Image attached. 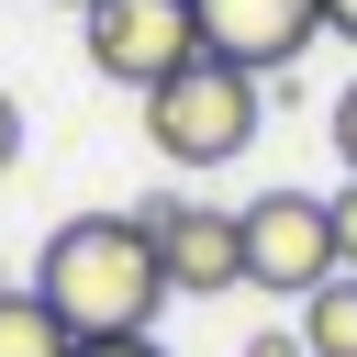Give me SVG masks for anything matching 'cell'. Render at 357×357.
<instances>
[{
	"label": "cell",
	"instance_id": "cell-15",
	"mask_svg": "<svg viewBox=\"0 0 357 357\" xmlns=\"http://www.w3.org/2000/svg\"><path fill=\"white\" fill-rule=\"evenodd\" d=\"M0 290H11V268H0Z\"/></svg>",
	"mask_w": 357,
	"mask_h": 357
},
{
	"label": "cell",
	"instance_id": "cell-14",
	"mask_svg": "<svg viewBox=\"0 0 357 357\" xmlns=\"http://www.w3.org/2000/svg\"><path fill=\"white\" fill-rule=\"evenodd\" d=\"M324 33H346V45H357V0H324Z\"/></svg>",
	"mask_w": 357,
	"mask_h": 357
},
{
	"label": "cell",
	"instance_id": "cell-11",
	"mask_svg": "<svg viewBox=\"0 0 357 357\" xmlns=\"http://www.w3.org/2000/svg\"><path fill=\"white\" fill-rule=\"evenodd\" d=\"M335 156H346V178H357V78L335 89Z\"/></svg>",
	"mask_w": 357,
	"mask_h": 357
},
{
	"label": "cell",
	"instance_id": "cell-5",
	"mask_svg": "<svg viewBox=\"0 0 357 357\" xmlns=\"http://www.w3.org/2000/svg\"><path fill=\"white\" fill-rule=\"evenodd\" d=\"M134 223L156 234V268H167V290H190V301H212V290H245V223H234L223 201H178V190H156V201H134Z\"/></svg>",
	"mask_w": 357,
	"mask_h": 357
},
{
	"label": "cell",
	"instance_id": "cell-1",
	"mask_svg": "<svg viewBox=\"0 0 357 357\" xmlns=\"http://www.w3.org/2000/svg\"><path fill=\"white\" fill-rule=\"evenodd\" d=\"M78 346H112V335H156V301H167V268H156V234L134 212H78L45 234L33 279H22Z\"/></svg>",
	"mask_w": 357,
	"mask_h": 357
},
{
	"label": "cell",
	"instance_id": "cell-9",
	"mask_svg": "<svg viewBox=\"0 0 357 357\" xmlns=\"http://www.w3.org/2000/svg\"><path fill=\"white\" fill-rule=\"evenodd\" d=\"M324 212H335V268H357V178H346V190H335Z\"/></svg>",
	"mask_w": 357,
	"mask_h": 357
},
{
	"label": "cell",
	"instance_id": "cell-7",
	"mask_svg": "<svg viewBox=\"0 0 357 357\" xmlns=\"http://www.w3.org/2000/svg\"><path fill=\"white\" fill-rule=\"evenodd\" d=\"M301 346H312V357H357V268H335V279L301 301Z\"/></svg>",
	"mask_w": 357,
	"mask_h": 357
},
{
	"label": "cell",
	"instance_id": "cell-4",
	"mask_svg": "<svg viewBox=\"0 0 357 357\" xmlns=\"http://www.w3.org/2000/svg\"><path fill=\"white\" fill-rule=\"evenodd\" d=\"M78 22H89V67H100V78H123L134 100L201 56V22H190V0H89Z\"/></svg>",
	"mask_w": 357,
	"mask_h": 357
},
{
	"label": "cell",
	"instance_id": "cell-6",
	"mask_svg": "<svg viewBox=\"0 0 357 357\" xmlns=\"http://www.w3.org/2000/svg\"><path fill=\"white\" fill-rule=\"evenodd\" d=\"M190 22H201V56L245 78H279L324 45V0H190Z\"/></svg>",
	"mask_w": 357,
	"mask_h": 357
},
{
	"label": "cell",
	"instance_id": "cell-16",
	"mask_svg": "<svg viewBox=\"0 0 357 357\" xmlns=\"http://www.w3.org/2000/svg\"><path fill=\"white\" fill-rule=\"evenodd\" d=\"M67 11H89V0H67Z\"/></svg>",
	"mask_w": 357,
	"mask_h": 357
},
{
	"label": "cell",
	"instance_id": "cell-12",
	"mask_svg": "<svg viewBox=\"0 0 357 357\" xmlns=\"http://www.w3.org/2000/svg\"><path fill=\"white\" fill-rule=\"evenodd\" d=\"M11 156H22V100L0 89V178H11Z\"/></svg>",
	"mask_w": 357,
	"mask_h": 357
},
{
	"label": "cell",
	"instance_id": "cell-2",
	"mask_svg": "<svg viewBox=\"0 0 357 357\" xmlns=\"http://www.w3.org/2000/svg\"><path fill=\"white\" fill-rule=\"evenodd\" d=\"M257 123H268V78H245L223 56H190L178 78L145 89V145L167 167H234L257 145Z\"/></svg>",
	"mask_w": 357,
	"mask_h": 357
},
{
	"label": "cell",
	"instance_id": "cell-13",
	"mask_svg": "<svg viewBox=\"0 0 357 357\" xmlns=\"http://www.w3.org/2000/svg\"><path fill=\"white\" fill-rule=\"evenodd\" d=\"M78 357H167L156 335H112V346H78Z\"/></svg>",
	"mask_w": 357,
	"mask_h": 357
},
{
	"label": "cell",
	"instance_id": "cell-10",
	"mask_svg": "<svg viewBox=\"0 0 357 357\" xmlns=\"http://www.w3.org/2000/svg\"><path fill=\"white\" fill-rule=\"evenodd\" d=\"M245 357H312V346H301V324H257V335H245Z\"/></svg>",
	"mask_w": 357,
	"mask_h": 357
},
{
	"label": "cell",
	"instance_id": "cell-3",
	"mask_svg": "<svg viewBox=\"0 0 357 357\" xmlns=\"http://www.w3.org/2000/svg\"><path fill=\"white\" fill-rule=\"evenodd\" d=\"M234 223H245V279H257V290L312 301V290L335 279V212H324L312 190H257Z\"/></svg>",
	"mask_w": 357,
	"mask_h": 357
},
{
	"label": "cell",
	"instance_id": "cell-8",
	"mask_svg": "<svg viewBox=\"0 0 357 357\" xmlns=\"http://www.w3.org/2000/svg\"><path fill=\"white\" fill-rule=\"evenodd\" d=\"M0 357H78V335H67L33 290H0Z\"/></svg>",
	"mask_w": 357,
	"mask_h": 357
}]
</instances>
